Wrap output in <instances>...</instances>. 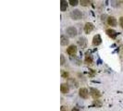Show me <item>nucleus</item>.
I'll list each match as a JSON object with an SVG mask.
<instances>
[{
    "instance_id": "17",
    "label": "nucleus",
    "mask_w": 123,
    "mask_h": 111,
    "mask_svg": "<svg viewBox=\"0 0 123 111\" xmlns=\"http://www.w3.org/2000/svg\"><path fill=\"white\" fill-rule=\"evenodd\" d=\"M62 77L65 78V79H67L68 77V74L67 73V72H62Z\"/></svg>"
},
{
    "instance_id": "19",
    "label": "nucleus",
    "mask_w": 123,
    "mask_h": 111,
    "mask_svg": "<svg viewBox=\"0 0 123 111\" xmlns=\"http://www.w3.org/2000/svg\"><path fill=\"white\" fill-rule=\"evenodd\" d=\"M65 63V58H64V56L61 55V65H64Z\"/></svg>"
},
{
    "instance_id": "11",
    "label": "nucleus",
    "mask_w": 123,
    "mask_h": 111,
    "mask_svg": "<svg viewBox=\"0 0 123 111\" xmlns=\"http://www.w3.org/2000/svg\"><path fill=\"white\" fill-rule=\"evenodd\" d=\"M60 91H61L62 93H68V91H69V88H68V84H66V83H62L61 86H60Z\"/></svg>"
},
{
    "instance_id": "13",
    "label": "nucleus",
    "mask_w": 123,
    "mask_h": 111,
    "mask_svg": "<svg viewBox=\"0 0 123 111\" xmlns=\"http://www.w3.org/2000/svg\"><path fill=\"white\" fill-rule=\"evenodd\" d=\"M60 43L61 45H67L68 43V39L65 35H61V38H60Z\"/></svg>"
},
{
    "instance_id": "3",
    "label": "nucleus",
    "mask_w": 123,
    "mask_h": 111,
    "mask_svg": "<svg viewBox=\"0 0 123 111\" xmlns=\"http://www.w3.org/2000/svg\"><path fill=\"white\" fill-rule=\"evenodd\" d=\"M93 29H94L93 24L91 23V22H87L86 24H85V26H84V32L87 33V34H89L90 32H92Z\"/></svg>"
},
{
    "instance_id": "12",
    "label": "nucleus",
    "mask_w": 123,
    "mask_h": 111,
    "mask_svg": "<svg viewBox=\"0 0 123 111\" xmlns=\"http://www.w3.org/2000/svg\"><path fill=\"white\" fill-rule=\"evenodd\" d=\"M68 8V3L66 0H60V9L61 11H65Z\"/></svg>"
},
{
    "instance_id": "15",
    "label": "nucleus",
    "mask_w": 123,
    "mask_h": 111,
    "mask_svg": "<svg viewBox=\"0 0 123 111\" xmlns=\"http://www.w3.org/2000/svg\"><path fill=\"white\" fill-rule=\"evenodd\" d=\"M80 6H89V5H90L91 0H80Z\"/></svg>"
},
{
    "instance_id": "18",
    "label": "nucleus",
    "mask_w": 123,
    "mask_h": 111,
    "mask_svg": "<svg viewBox=\"0 0 123 111\" xmlns=\"http://www.w3.org/2000/svg\"><path fill=\"white\" fill-rule=\"evenodd\" d=\"M119 25L121 26V28H123V17L119 18Z\"/></svg>"
},
{
    "instance_id": "2",
    "label": "nucleus",
    "mask_w": 123,
    "mask_h": 111,
    "mask_svg": "<svg viewBox=\"0 0 123 111\" xmlns=\"http://www.w3.org/2000/svg\"><path fill=\"white\" fill-rule=\"evenodd\" d=\"M66 32L68 33V35L69 37H75L77 35V30L74 27H68L66 30Z\"/></svg>"
},
{
    "instance_id": "4",
    "label": "nucleus",
    "mask_w": 123,
    "mask_h": 111,
    "mask_svg": "<svg viewBox=\"0 0 123 111\" xmlns=\"http://www.w3.org/2000/svg\"><path fill=\"white\" fill-rule=\"evenodd\" d=\"M79 94H80V97L83 99H87L88 96H89V92H88V90H87L86 88H81V89H80Z\"/></svg>"
},
{
    "instance_id": "16",
    "label": "nucleus",
    "mask_w": 123,
    "mask_h": 111,
    "mask_svg": "<svg viewBox=\"0 0 123 111\" xmlns=\"http://www.w3.org/2000/svg\"><path fill=\"white\" fill-rule=\"evenodd\" d=\"M68 2H69V4L71 5V6H77L78 5V2H79V0H68Z\"/></svg>"
},
{
    "instance_id": "7",
    "label": "nucleus",
    "mask_w": 123,
    "mask_h": 111,
    "mask_svg": "<svg viewBox=\"0 0 123 111\" xmlns=\"http://www.w3.org/2000/svg\"><path fill=\"white\" fill-rule=\"evenodd\" d=\"M67 53L69 56H75V54L77 53V47L75 45H70L67 49Z\"/></svg>"
},
{
    "instance_id": "8",
    "label": "nucleus",
    "mask_w": 123,
    "mask_h": 111,
    "mask_svg": "<svg viewBox=\"0 0 123 111\" xmlns=\"http://www.w3.org/2000/svg\"><path fill=\"white\" fill-rule=\"evenodd\" d=\"M105 32H106V34L110 37L111 39H116L117 33L114 31V30H112V29H107V30L105 31Z\"/></svg>"
},
{
    "instance_id": "6",
    "label": "nucleus",
    "mask_w": 123,
    "mask_h": 111,
    "mask_svg": "<svg viewBox=\"0 0 123 111\" xmlns=\"http://www.w3.org/2000/svg\"><path fill=\"white\" fill-rule=\"evenodd\" d=\"M90 92H91V94H92V96L93 99H97L101 96L100 92H99L98 90L94 89V88H91V89H90Z\"/></svg>"
},
{
    "instance_id": "10",
    "label": "nucleus",
    "mask_w": 123,
    "mask_h": 111,
    "mask_svg": "<svg viewBox=\"0 0 123 111\" xmlns=\"http://www.w3.org/2000/svg\"><path fill=\"white\" fill-rule=\"evenodd\" d=\"M86 43H87L86 39H85V38H83V37H80V39L78 40V44L80 45L81 48L85 47V46H86Z\"/></svg>"
},
{
    "instance_id": "9",
    "label": "nucleus",
    "mask_w": 123,
    "mask_h": 111,
    "mask_svg": "<svg viewBox=\"0 0 123 111\" xmlns=\"http://www.w3.org/2000/svg\"><path fill=\"white\" fill-rule=\"evenodd\" d=\"M107 23L109 26H117V18H115V17H109L108 19H107Z\"/></svg>"
},
{
    "instance_id": "1",
    "label": "nucleus",
    "mask_w": 123,
    "mask_h": 111,
    "mask_svg": "<svg viewBox=\"0 0 123 111\" xmlns=\"http://www.w3.org/2000/svg\"><path fill=\"white\" fill-rule=\"evenodd\" d=\"M70 17L74 20H79V19H81V18H82V14L79 9H74L70 12Z\"/></svg>"
},
{
    "instance_id": "14",
    "label": "nucleus",
    "mask_w": 123,
    "mask_h": 111,
    "mask_svg": "<svg viewBox=\"0 0 123 111\" xmlns=\"http://www.w3.org/2000/svg\"><path fill=\"white\" fill-rule=\"evenodd\" d=\"M85 63H86V64H88V65H91V64H92V56H91L90 55H88V54H86V56H85Z\"/></svg>"
},
{
    "instance_id": "5",
    "label": "nucleus",
    "mask_w": 123,
    "mask_h": 111,
    "mask_svg": "<svg viewBox=\"0 0 123 111\" xmlns=\"http://www.w3.org/2000/svg\"><path fill=\"white\" fill-rule=\"evenodd\" d=\"M101 43H102L101 36H100L99 34L94 35V36H93V38H92V44H93L94 46H98L99 44H101Z\"/></svg>"
}]
</instances>
